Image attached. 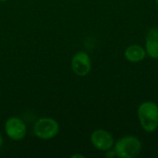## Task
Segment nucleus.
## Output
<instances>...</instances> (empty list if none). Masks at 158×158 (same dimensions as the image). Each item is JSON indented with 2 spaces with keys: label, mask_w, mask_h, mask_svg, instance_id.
<instances>
[{
  "label": "nucleus",
  "mask_w": 158,
  "mask_h": 158,
  "mask_svg": "<svg viewBox=\"0 0 158 158\" xmlns=\"http://www.w3.org/2000/svg\"><path fill=\"white\" fill-rule=\"evenodd\" d=\"M4 131L10 140L18 142L25 138L27 134V126L20 118L11 117L6 120Z\"/></svg>",
  "instance_id": "20e7f679"
},
{
  "label": "nucleus",
  "mask_w": 158,
  "mask_h": 158,
  "mask_svg": "<svg viewBox=\"0 0 158 158\" xmlns=\"http://www.w3.org/2000/svg\"><path fill=\"white\" fill-rule=\"evenodd\" d=\"M156 5L158 6V0H156Z\"/></svg>",
  "instance_id": "ddd939ff"
},
{
  "label": "nucleus",
  "mask_w": 158,
  "mask_h": 158,
  "mask_svg": "<svg viewBox=\"0 0 158 158\" xmlns=\"http://www.w3.org/2000/svg\"><path fill=\"white\" fill-rule=\"evenodd\" d=\"M92 145L101 152H106L112 149L115 144L114 136L104 129H97L94 131L90 136Z\"/></svg>",
  "instance_id": "39448f33"
},
{
  "label": "nucleus",
  "mask_w": 158,
  "mask_h": 158,
  "mask_svg": "<svg viewBox=\"0 0 158 158\" xmlns=\"http://www.w3.org/2000/svg\"><path fill=\"white\" fill-rule=\"evenodd\" d=\"M3 143H4L3 136H2V134L0 133V149H1V148H2V146H3Z\"/></svg>",
  "instance_id": "9b49d317"
},
{
  "label": "nucleus",
  "mask_w": 158,
  "mask_h": 158,
  "mask_svg": "<svg viewBox=\"0 0 158 158\" xmlns=\"http://www.w3.org/2000/svg\"><path fill=\"white\" fill-rule=\"evenodd\" d=\"M145 51L148 56L158 59V28H151L145 37Z\"/></svg>",
  "instance_id": "0eeeda50"
},
{
  "label": "nucleus",
  "mask_w": 158,
  "mask_h": 158,
  "mask_svg": "<svg viewBox=\"0 0 158 158\" xmlns=\"http://www.w3.org/2000/svg\"><path fill=\"white\" fill-rule=\"evenodd\" d=\"M137 117L142 129L153 133L158 129V105L153 101L142 103L137 109Z\"/></svg>",
  "instance_id": "f257e3e1"
},
{
  "label": "nucleus",
  "mask_w": 158,
  "mask_h": 158,
  "mask_svg": "<svg viewBox=\"0 0 158 158\" xmlns=\"http://www.w3.org/2000/svg\"><path fill=\"white\" fill-rule=\"evenodd\" d=\"M117 157H137L143 150V143L134 135H126L115 142L113 147Z\"/></svg>",
  "instance_id": "f03ea898"
},
{
  "label": "nucleus",
  "mask_w": 158,
  "mask_h": 158,
  "mask_svg": "<svg viewBox=\"0 0 158 158\" xmlns=\"http://www.w3.org/2000/svg\"><path fill=\"white\" fill-rule=\"evenodd\" d=\"M105 156L107 158H114L117 157V155H116L114 149L112 148V149H109V150H107V151L105 152Z\"/></svg>",
  "instance_id": "1a4fd4ad"
},
{
  "label": "nucleus",
  "mask_w": 158,
  "mask_h": 158,
  "mask_svg": "<svg viewBox=\"0 0 158 158\" xmlns=\"http://www.w3.org/2000/svg\"><path fill=\"white\" fill-rule=\"evenodd\" d=\"M71 158H85V156H83V155H81V154H74V155H72Z\"/></svg>",
  "instance_id": "9d476101"
},
{
  "label": "nucleus",
  "mask_w": 158,
  "mask_h": 158,
  "mask_svg": "<svg viewBox=\"0 0 158 158\" xmlns=\"http://www.w3.org/2000/svg\"><path fill=\"white\" fill-rule=\"evenodd\" d=\"M6 1H7V0H0V2H6Z\"/></svg>",
  "instance_id": "f8f14e48"
},
{
  "label": "nucleus",
  "mask_w": 158,
  "mask_h": 158,
  "mask_svg": "<svg viewBox=\"0 0 158 158\" xmlns=\"http://www.w3.org/2000/svg\"><path fill=\"white\" fill-rule=\"evenodd\" d=\"M59 132L58 122L52 118H41L33 126L34 135L41 140H51L54 139Z\"/></svg>",
  "instance_id": "7ed1b4c3"
},
{
  "label": "nucleus",
  "mask_w": 158,
  "mask_h": 158,
  "mask_svg": "<svg viewBox=\"0 0 158 158\" xmlns=\"http://www.w3.org/2000/svg\"><path fill=\"white\" fill-rule=\"evenodd\" d=\"M124 56L127 61L131 63H139L142 62L146 56L145 48L140 44H131L129 45L124 52Z\"/></svg>",
  "instance_id": "6e6552de"
},
{
  "label": "nucleus",
  "mask_w": 158,
  "mask_h": 158,
  "mask_svg": "<svg viewBox=\"0 0 158 158\" xmlns=\"http://www.w3.org/2000/svg\"><path fill=\"white\" fill-rule=\"evenodd\" d=\"M71 69L79 77L88 75L92 69V60L90 56L84 51H79L71 58Z\"/></svg>",
  "instance_id": "423d86ee"
}]
</instances>
